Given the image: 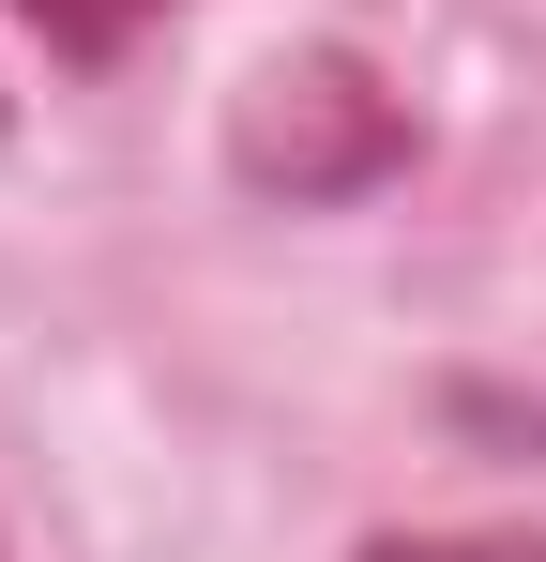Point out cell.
I'll return each instance as SVG.
<instances>
[{"instance_id":"cell-4","label":"cell","mask_w":546,"mask_h":562,"mask_svg":"<svg viewBox=\"0 0 546 562\" xmlns=\"http://www.w3.org/2000/svg\"><path fill=\"white\" fill-rule=\"evenodd\" d=\"M0 122H15V92H0Z\"/></svg>"},{"instance_id":"cell-3","label":"cell","mask_w":546,"mask_h":562,"mask_svg":"<svg viewBox=\"0 0 546 562\" xmlns=\"http://www.w3.org/2000/svg\"><path fill=\"white\" fill-rule=\"evenodd\" d=\"M364 562H546V517H501V532H379Z\"/></svg>"},{"instance_id":"cell-2","label":"cell","mask_w":546,"mask_h":562,"mask_svg":"<svg viewBox=\"0 0 546 562\" xmlns=\"http://www.w3.org/2000/svg\"><path fill=\"white\" fill-rule=\"evenodd\" d=\"M15 15H31V46H46L61 77H106L152 15H182V0H15Z\"/></svg>"},{"instance_id":"cell-1","label":"cell","mask_w":546,"mask_h":562,"mask_svg":"<svg viewBox=\"0 0 546 562\" xmlns=\"http://www.w3.org/2000/svg\"><path fill=\"white\" fill-rule=\"evenodd\" d=\"M395 168H410V106L379 92L350 46H273L228 92V183L243 198L334 213V198H379Z\"/></svg>"},{"instance_id":"cell-5","label":"cell","mask_w":546,"mask_h":562,"mask_svg":"<svg viewBox=\"0 0 546 562\" xmlns=\"http://www.w3.org/2000/svg\"><path fill=\"white\" fill-rule=\"evenodd\" d=\"M0 562H15V548H0Z\"/></svg>"}]
</instances>
